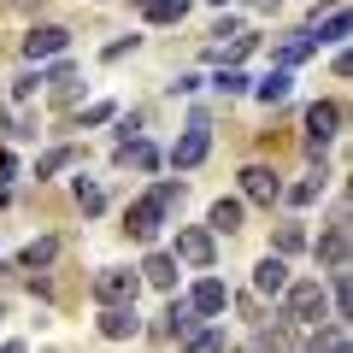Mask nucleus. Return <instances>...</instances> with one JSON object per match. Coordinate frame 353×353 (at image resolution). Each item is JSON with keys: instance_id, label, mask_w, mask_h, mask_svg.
Masks as SVG:
<instances>
[{"instance_id": "1a4fd4ad", "label": "nucleus", "mask_w": 353, "mask_h": 353, "mask_svg": "<svg viewBox=\"0 0 353 353\" xmlns=\"http://www.w3.org/2000/svg\"><path fill=\"white\" fill-rule=\"evenodd\" d=\"M230 301H236V294H230V283H218V277H201V283L189 289V306H194L201 318H224Z\"/></svg>"}, {"instance_id": "6ab92c4d", "label": "nucleus", "mask_w": 353, "mask_h": 353, "mask_svg": "<svg viewBox=\"0 0 353 353\" xmlns=\"http://www.w3.org/2000/svg\"><path fill=\"white\" fill-rule=\"evenodd\" d=\"M71 165H83V148H77V141H59V148H48L36 159V176H59V171H71Z\"/></svg>"}, {"instance_id": "393cba45", "label": "nucleus", "mask_w": 353, "mask_h": 353, "mask_svg": "<svg viewBox=\"0 0 353 353\" xmlns=\"http://www.w3.org/2000/svg\"><path fill=\"white\" fill-rule=\"evenodd\" d=\"M224 347H230V341H224V330H218V324H201L189 341H183V353H224Z\"/></svg>"}, {"instance_id": "c756f323", "label": "nucleus", "mask_w": 353, "mask_h": 353, "mask_svg": "<svg viewBox=\"0 0 353 353\" xmlns=\"http://www.w3.org/2000/svg\"><path fill=\"white\" fill-rule=\"evenodd\" d=\"M330 306H336V318H347V306H353V283H347V265L336 271V283H330Z\"/></svg>"}, {"instance_id": "c85d7f7f", "label": "nucleus", "mask_w": 353, "mask_h": 353, "mask_svg": "<svg viewBox=\"0 0 353 353\" xmlns=\"http://www.w3.org/2000/svg\"><path fill=\"white\" fill-rule=\"evenodd\" d=\"M41 83H48V77H41V65H36V71H18V77H12V101H18V106L36 101V88H41Z\"/></svg>"}, {"instance_id": "4be33fe9", "label": "nucleus", "mask_w": 353, "mask_h": 353, "mask_svg": "<svg viewBox=\"0 0 353 353\" xmlns=\"http://www.w3.org/2000/svg\"><path fill=\"white\" fill-rule=\"evenodd\" d=\"M53 259H59V236H36L24 253H18V265H24V271H48Z\"/></svg>"}, {"instance_id": "f3484780", "label": "nucleus", "mask_w": 353, "mask_h": 353, "mask_svg": "<svg viewBox=\"0 0 353 353\" xmlns=\"http://www.w3.org/2000/svg\"><path fill=\"white\" fill-rule=\"evenodd\" d=\"M306 353H347V324H341V318H330V324H312V336H306Z\"/></svg>"}, {"instance_id": "0eeeda50", "label": "nucleus", "mask_w": 353, "mask_h": 353, "mask_svg": "<svg viewBox=\"0 0 353 353\" xmlns=\"http://www.w3.org/2000/svg\"><path fill=\"white\" fill-rule=\"evenodd\" d=\"M65 48H71V30H65V24H36V30L24 36V59H30V65H41V59H59Z\"/></svg>"}, {"instance_id": "dca6fc26", "label": "nucleus", "mask_w": 353, "mask_h": 353, "mask_svg": "<svg viewBox=\"0 0 353 353\" xmlns=\"http://www.w3.org/2000/svg\"><path fill=\"white\" fill-rule=\"evenodd\" d=\"M201 324H206V318L194 312L189 301H171V306H165V324H159V336H183V341H189Z\"/></svg>"}, {"instance_id": "f704fd0d", "label": "nucleus", "mask_w": 353, "mask_h": 353, "mask_svg": "<svg viewBox=\"0 0 353 353\" xmlns=\"http://www.w3.org/2000/svg\"><path fill=\"white\" fill-rule=\"evenodd\" d=\"M0 353H30V347H24V341H0Z\"/></svg>"}, {"instance_id": "f8f14e48", "label": "nucleus", "mask_w": 353, "mask_h": 353, "mask_svg": "<svg viewBox=\"0 0 353 353\" xmlns=\"http://www.w3.org/2000/svg\"><path fill=\"white\" fill-rule=\"evenodd\" d=\"M241 212H248V201H241V194H230V201H212V212H206V230H212V236H236V230H241Z\"/></svg>"}, {"instance_id": "7c9ffc66", "label": "nucleus", "mask_w": 353, "mask_h": 353, "mask_svg": "<svg viewBox=\"0 0 353 353\" xmlns=\"http://www.w3.org/2000/svg\"><path fill=\"white\" fill-rule=\"evenodd\" d=\"M148 194H153V201L165 206V212H176V206H183V183H171V176H159V183H153Z\"/></svg>"}, {"instance_id": "c9c22d12", "label": "nucleus", "mask_w": 353, "mask_h": 353, "mask_svg": "<svg viewBox=\"0 0 353 353\" xmlns=\"http://www.w3.org/2000/svg\"><path fill=\"white\" fill-rule=\"evenodd\" d=\"M212 6H230V0H212Z\"/></svg>"}, {"instance_id": "f03ea898", "label": "nucleus", "mask_w": 353, "mask_h": 353, "mask_svg": "<svg viewBox=\"0 0 353 353\" xmlns=\"http://www.w3.org/2000/svg\"><path fill=\"white\" fill-rule=\"evenodd\" d=\"M301 124H306V153H312V159H324V148H330V141L341 136L347 112H341L336 101H312V106H306V118H301Z\"/></svg>"}, {"instance_id": "aec40b11", "label": "nucleus", "mask_w": 353, "mask_h": 353, "mask_svg": "<svg viewBox=\"0 0 353 353\" xmlns=\"http://www.w3.org/2000/svg\"><path fill=\"white\" fill-rule=\"evenodd\" d=\"M312 53H318L312 30H294V36L283 41V48H277V71H294V65H301V59H312Z\"/></svg>"}, {"instance_id": "7ed1b4c3", "label": "nucleus", "mask_w": 353, "mask_h": 353, "mask_svg": "<svg viewBox=\"0 0 353 353\" xmlns=\"http://www.w3.org/2000/svg\"><path fill=\"white\" fill-rule=\"evenodd\" d=\"M136 294H141V277H136V271H124V265L94 271V301H101V306H136Z\"/></svg>"}, {"instance_id": "2eb2a0df", "label": "nucleus", "mask_w": 353, "mask_h": 353, "mask_svg": "<svg viewBox=\"0 0 353 353\" xmlns=\"http://www.w3.org/2000/svg\"><path fill=\"white\" fill-rule=\"evenodd\" d=\"M248 94H253L259 106H283V101L294 94V71H271V77H259V83H253Z\"/></svg>"}, {"instance_id": "b1692460", "label": "nucleus", "mask_w": 353, "mask_h": 353, "mask_svg": "<svg viewBox=\"0 0 353 353\" xmlns=\"http://www.w3.org/2000/svg\"><path fill=\"white\" fill-rule=\"evenodd\" d=\"M141 12H148V24H183L189 18V0H148Z\"/></svg>"}, {"instance_id": "20e7f679", "label": "nucleus", "mask_w": 353, "mask_h": 353, "mask_svg": "<svg viewBox=\"0 0 353 353\" xmlns=\"http://www.w3.org/2000/svg\"><path fill=\"white\" fill-rule=\"evenodd\" d=\"M206 153H212V130H206V118L194 112V124H189V130H183V136L171 141V153H165V159H171L176 171H194V165H201Z\"/></svg>"}, {"instance_id": "72a5a7b5", "label": "nucleus", "mask_w": 353, "mask_h": 353, "mask_svg": "<svg viewBox=\"0 0 353 353\" xmlns=\"http://www.w3.org/2000/svg\"><path fill=\"white\" fill-rule=\"evenodd\" d=\"M12 176H18V159H12V153H6V148H0V189H6Z\"/></svg>"}, {"instance_id": "6e6552de", "label": "nucleus", "mask_w": 353, "mask_h": 353, "mask_svg": "<svg viewBox=\"0 0 353 353\" xmlns=\"http://www.w3.org/2000/svg\"><path fill=\"white\" fill-rule=\"evenodd\" d=\"M171 259H183V265H194V271H212V259H218V248H212V230H176V253Z\"/></svg>"}, {"instance_id": "ddd939ff", "label": "nucleus", "mask_w": 353, "mask_h": 353, "mask_svg": "<svg viewBox=\"0 0 353 353\" xmlns=\"http://www.w3.org/2000/svg\"><path fill=\"white\" fill-rule=\"evenodd\" d=\"M136 330H141L136 306H101V336H106V341H130Z\"/></svg>"}, {"instance_id": "9d476101", "label": "nucleus", "mask_w": 353, "mask_h": 353, "mask_svg": "<svg viewBox=\"0 0 353 353\" xmlns=\"http://www.w3.org/2000/svg\"><path fill=\"white\" fill-rule=\"evenodd\" d=\"M318 265H330V271H341V265H347V218H336V224L324 230V236H318Z\"/></svg>"}, {"instance_id": "f257e3e1", "label": "nucleus", "mask_w": 353, "mask_h": 353, "mask_svg": "<svg viewBox=\"0 0 353 353\" xmlns=\"http://www.w3.org/2000/svg\"><path fill=\"white\" fill-rule=\"evenodd\" d=\"M324 318H330V294H324V283L301 277V283H289V289H283V324L312 330V324H324Z\"/></svg>"}, {"instance_id": "4468645a", "label": "nucleus", "mask_w": 353, "mask_h": 353, "mask_svg": "<svg viewBox=\"0 0 353 353\" xmlns=\"http://www.w3.org/2000/svg\"><path fill=\"white\" fill-rule=\"evenodd\" d=\"M253 289H259V294H283V289H289V259L265 253V259L253 265Z\"/></svg>"}, {"instance_id": "39448f33", "label": "nucleus", "mask_w": 353, "mask_h": 353, "mask_svg": "<svg viewBox=\"0 0 353 353\" xmlns=\"http://www.w3.org/2000/svg\"><path fill=\"white\" fill-rule=\"evenodd\" d=\"M159 230H165V206L153 201V194H141V201L124 206V236L130 241H153Z\"/></svg>"}, {"instance_id": "2f4dec72", "label": "nucleus", "mask_w": 353, "mask_h": 353, "mask_svg": "<svg viewBox=\"0 0 353 353\" xmlns=\"http://www.w3.org/2000/svg\"><path fill=\"white\" fill-rule=\"evenodd\" d=\"M106 118H118V106H112V101H94L83 118H77V130H88V124H106Z\"/></svg>"}, {"instance_id": "9b49d317", "label": "nucleus", "mask_w": 353, "mask_h": 353, "mask_svg": "<svg viewBox=\"0 0 353 353\" xmlns=\"http://www.w3.org/2000/svg\"><path fill=\"white\" fill-rule=\"evenodd\" d=\"M136 277L148 283V289H159V294H176V259H171V253H148Z\"/></svg>"}, {"instance_id": "a211bd4d", "label": "nucleus", "mask_w": 353, "mask_h": 353, "mask_svg": "<svg viewBox=\"0 0 353 353\" xmlns=\"http://www.w3.org/2000/svg\"><path fill=\"white\" fill-rule=\"evenodd\" d=\"M118 165H136V171H159V148L153 141H141V136H130V141H118Z\"/></svg>"}, {"instance_id": "e433bc0d", "label": "nucleus", "mask_w": 353, "mask_h": 353, "mask_svg": "<svg viewBox=\"0 0 353 353\" xmlns=\"http://www.w3.org/2000/svg\"><path fill=\"white\" fill-rule=\"evenodd\" d=\"M136 6H148V0H136Z\"/></svg>"}, {"instance_id": "5701e85b", "label": "nucleus", "mask_w": 353, "mask_h": 353, "mask_svg": "<svg viewBox=\"0 0 353 353\" xmlns=\"http://www.w3.org/2000/svg\"><path fill=\"white\" fill-rule=\"evenodd\" d=\"M312 41H330V48H341V41H347V12H341V6H336V12H324V18L312 24Z\"/></svg>"}, {"instance_id": "412c9836", "label": "nucleus", "mask_w": 353, "mask_h": 353, "mask_svg": "<svg viewBox=\"0 0 353 353\" xmlns=\"http://www.w3.org/2000/svg\"><path fill=\"white\" fill-rule=\"evenodd\" d=\"M71 201L83 206V218H101L106 212V189L94 183V176H77V183H71Z\"/></svg>"}, {"instance_id": "cd10ccee", "label": "nucleus", "mask_w": 353, "mask_h": 353, "mask_svg": "<svg viewBox=\"0 0 353 353\" xmlns=\"http://www.w3.org/2000/svg\"><path fill=\"white\" fill-rule=\"evenodd\" d=\"M212 88H218V94H248L253 83H248V77L236 71V65H218V77H212Z\"/></svg>"}, {"instance_id": "a878e982", "label": "nucleus", "mask_w": 353, "mask_h": 353, "mask_svg": "<svg viewBox=\"0 0 353 353\" xmlns=\"http://www.w3.org/2000/svg\"><path fill=\"white\" fill-rule=\"evenodd\" d=\"M301 248H306V230H301V224H277L271 253H277V259H289V253H301Z\"/></svg>"}, {"instance_id": "423d86ee", "label": "nucleus", "mask_w": 353, "mask_h": 353, "mask_svg": "<svg viewBox=\"0 0 353 353\" xmlns=\"http://www.w3.org/2000/svg\"><path fill=\"white\" fill-rule=\"evenodd\" d=\"M241 201L277 206V201H283V176L271 171V165H248V171H241Z\"/></svg>"}, {"instance_id": "473e14b6", "label": "nucleus", "mask_w": 353, "mask_h": 353, "mask_svg": "<svg viewBox=\"0 0 353 353\" xmlns=\"http://www.w3.org/2000/svg\"><path fill=\"white\" fill-rule=\"evenodd\" d=\"M136 48H141V36H124V41H112V48H106L101 59H106V65H118V59H124V53H136Z\"/></svg>"}, {"instance_id": "bb28decb", "label": "nucleus", "mask_w": 353, "mask_h": 353, "mask_svg": "<svg viewBox=\"0 0 353 353\" xmlns=\"http://www.w3.org/2000/svg\"><path fill=\"white\" fill-rule=\"evenodd\" d=\"M318 194H324V171L306 176V183H294V189H283V201H289V206H312Z\"/></svg>"}]
</instances>
